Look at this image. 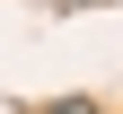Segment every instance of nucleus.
<instances>
[{"label":"nucleus","instance_id":"1","mask_svg":"<svg viewBox=\"0 0 123 114\" xmlns=\"http://www.w3.org/2000/svg\"><path fill=\"white\" fill-rule=\"evenodd\" d=\"M44 114H97V105H88V96H62V105H44Z\"/></svg>","mask_w":123,"mask_h":114}]
</instances>
